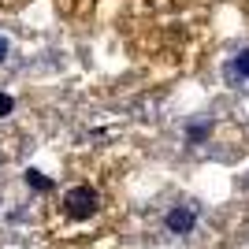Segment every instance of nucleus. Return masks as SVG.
<instances>
[{
	"mask_svg": "<svg viewBox=\"0 0 249 249\" xmlns=\"http://www.w3.org/2000/svg\"><path fill=\"white\" fill-rule=\"evenodd\" d=\"M11 108H15V101H11V97H8V93H0V115H8V112H11Z\"/></svg>",
	"mask_w": 249,
	"mask_h": 249,
	"instance_id": "nucleus-6",
	"label": "nucleus"
},
{
	"mask_svg": "<svg viewBox=\"0 0 249 249\" xmlns=\"http://www.w3.org/2000/svg\"><path fill=\"white\" fill-rule=\"evenodd\" d=\"M167 231H171V234H190V231H194V223H197V216H194V208H186V205H178V208H171V212H167Z\"/></svg>",
	"mask_w": 249,
	"mask_h": 249,
	"instance_id": "nucleus-2",
	"label": "nucleus"
},
{
	"mask_svg": "<svg viewBox=\"0 0 249 249\" xmlns=\"http://www.w3.org/2000/svg\"><path fill=\"white\" fill-rule=\"evenodd\" d=\"M4 56H8V41H4V37H0V60H4Z\"/></svg>",
	"mask_w": 249,
	"mask_h": 249,
	"instance_id": "nucleus-7",
	"label": "nucleus"
},
{
	"mask_svg": "<svg viewBox=\"0 0 249 249\" xmlns=\"http://www.w3.org/2000/svg\"><path fill=\"white\" fill-rule=\"evenodd\" d=\"M26 182H30L34 190H41V194H45V190H52V178H45L41 171H34V167L26 171Z\"/></svg>",
	"mask_w": 249,
	"mask_h": 249,
	"instance_id": "nucleus-4",
	"label": "nucleus"
},
{
	"mask_svg": "<svg viewBox=\"0 0 249 249\" xmlns=\"http://www.w3.org/2000/svg\"><path fill=\"white\" fill-rule=\"evenodd\" d=\"M231 71H238V78H249V49L238 52V60H234V67Z\"/></svg>",
	"mask_w": 249,
	"mask_h": 249,
	"instance_id": "nucleus-5",
	"label": "nucleus"
},
{
	"mask_svg": "<svg viewBox=\"0 0 249 249\" xmlns=\"http://www.w3.org/2000/svg\"><path fill=\"white\" fill-rule=\"evenodd\" d=\"M63 201H67V216H74V219H89L97 212V194L89 186H74Z\"/></svg>",
	"mask_w": 249,
	"mask_h": 249,
	"instance_id": "nucleus-1",
	"label": "nucleus"
},
{
	"mask_svg": "<svg viewBox=\"0 0 249 249\" xmlns=\"http://www.w3.org/2000/svg\"><path fill=\"white\" fill-rule=\"evenodd\" d=\"M208 134H212V123H190L186 142H190V145H201V142H205Z\"/></svg>",
	"mask_w": 249,
	"mask_h": 249,
	"instance_id": "nucleus-3",
	"label": "nucleus"
}]
</instances>
